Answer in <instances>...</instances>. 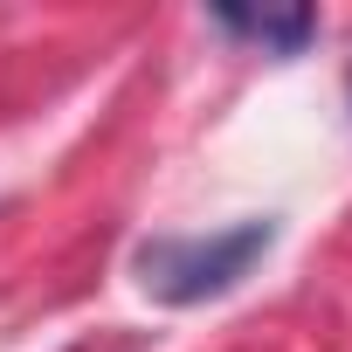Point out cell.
I'll return each mask as SVG.
<instances>
[{"label": "cell", "instance_id": "6da1fadb", "mask_svg": "<svg viewBox=\"0 0 352 352\" xmlns=\"http://www.w3.org/2000/svg\"><path fill=\"white\" fill-rule=\"evenodd\" d=\"M270 221H235L214 235H152L138 249V283L159 304H208L249 276V263L270 249Z\"/></svg>", "mask_w": 352, "mask_h": 352}, {"label": "cell", "instance_id": "7a4b0ae2", "mask_svg": "<svg viewBox=\"0 0 352 352\" xmlns=\"http://www.w3.org/2000/svg\"><path fill=\"white\" fill-rule=\"evenodd\" d=\"M228 35H249V42H263V49H276V56H297L311 35H318V14H304V8H290V14H242V8H221L214 14Z\"/></svg>", "mask_w": 352, "mask_h": 352}]
</instances>
